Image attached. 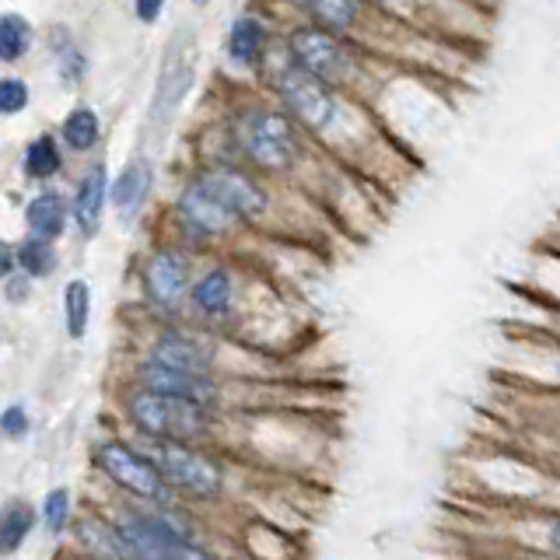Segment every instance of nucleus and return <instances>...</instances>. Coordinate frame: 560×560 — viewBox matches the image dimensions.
<instances>
[{
	"instance_id": "f257e3e1",
	"label": "nucleus",
	"mask_w": 560,
	"mask_h": 560,
	"mask_svg": "<svg viewBox=\"0 0 560 560\" xmlns=\"http://www.w3.org/2000/svg\"><path fill=\"white\" fill-rule=\"evenodd\" d=\"M127 410H130L133 424L148 438H175V442H192V438H200L207 431V407L197 399H186V396L144 389V393L130 396Z\"/></svg>"
},
{
	"instance_id": "f03ea898",
	"label": "nucleus",
	"mask_w": 560,
	"mask_h": 560,
	"mask_svg": "<svg viewBox=\"0 0 560 560\" xmlns=\"http://www.w3.org/2000/svg\"><path fill=\"white\" fill-rule=\"evenodd\" d=\"M144 455L162 469V477L183 490L189 498H218L224 477L221 469L207 459V455L192 452L189 442H175V438H148Z\"/></svg>"
},
{
	"instance_id": "7ed1b4c3",
	"label": "nucleus",
	"mask_w": 560,
	"mask_h": 560,
	"mask_svg": "<svg viewBox=\"0 0 560 560\" xmlns=\"http://www.w3.org/2000/svg\"><path fill=\"white\" fill-rule=\"evenodd\" d=\"M116 525L130 557H207V550L189 542L186 525L175 522L168 512L140 508L133 515H122Z\"/></svg>"
},
{
	"instance_id": "20e7f679",
	"label": "nucleus",
	"mask_w": 560,
	"mask_h": 560,
	"mask_svg": "<svg viewBox=\"0 0 560 560\" xmlns=\"http://www.w3.org/2000/svg\"><path fill=\"white\" fill-rule=\"evenodd\" d=\"M197 60H200V49L197 39L189 32H179L172 39V46L165 49V63H162V74H158V88H154V102H151V127L162 133L175 109L183 105V98L189 95L192 81H197Z\"/></svg>"
},
{
	"instance_id": "39448f33",
	"label": "nucleus",
	"mask_w": 560,
	"mask_h": 560,
	"mask_svg": "<svg viewBox=\"0 0 560 560\" xmlns=\"http://www.w3.org/2000/svg\"><path fill=\"white\" fill-rule=\"evenodd\" d=\"M238 144L253 165L267 172L291 168L298 154V140L288 116L280 113H249L238 119Z\"/></svg>"
},
{
	"instance_id": "423d86ee",
	"label": "nucleus",
	"mask_w": 560,
	"mask_h": 560,
	"mask_svg": "<svg viewBox=\"0 0 560 560\" xmlns=\"http://www.w3.org/2000/svg\"><path fill=\"white\" fill-rule=\"evenodd\" d=\"M98 466L102 472L109 477L116 487H122L127 494L140 498V501H151V504H168L172 501V483L162 477L144 452H133L127 445H102L98 448Z\"/></svg>"
},
{
	"instance_id": "0eeeda50",
	"label": "nucleus",
	"mask_w": 560,
	"mask_h": 560,
	"mask_svg": "<svg viewBox=\"0 0 560 560\" xmlns=\"http://www.w3.org/2000/svg\"><path fill=\"white\" fill-rule=\"evenodd\" d=\"M329 81L315 78L305 67H291L277 78V95L284 98L288 113L305 122L308 130H326L337 119V98L329 95Z\"/></svg>"
},
{
	"instance_id": "6e6552de",
	"label": "nucleus",
	"mask_w": 560,
	"mask_h": 560,
	"mask_svg": "<svg viewBox=\"0 0 560 560\" xmlns=\"http://www.w3.org/2000/svg\"><path fill=\"white\" fill-rule=\"evenodd\" d=\"M291 57L298 60V67L312 70L323 81H343L350 70V57L343 46L323 28H298L291 35Z\"/></svg>"
},
{
	"instance_id": "1a4fd4ad",
	"label": "nucleus",
	"mask_w": 560,
	"mask_h": 560,
	"mask_svg": "<svg viewBox=\"0 0 560 560\" xmlns=\"http://www.w3.org/2000/svg\"><path fill=\"white\" fill-rule=\"evenodd\" d=\"M200 183L214 192V197L232 210L238 221H256L267 210V192H262L249 175H242L235 168H218L200 175Z\"/></svg>"
},
{
	"instance_id": "9d476101",
	"label": "nucleus",
	"mask_w": 560,
	"mask_h": 560,
	"mask_svg": "<svg viewBox=\"0 0 560 560\" xmlns=\"http://www.w3.org/2000/svg\"><path fill=\"white\" fill-rule=\"evenodd\" d=\"M179 214H183V221L192 228V232H200V235H224L228 228L242 224L200 179L189 183L186 192L179 197Z\"/></svg>"
},
{
	"instance_id": "9b49d317",
	"label": "nucleus",
	"mask_w": 560,
	"mask_h": 560,
	"mask_svg": "<svg viewBox=\"0 0 560 560\" xmlns=\"http://www.w3.org/2000/svg\"><path fill=\"white\" fill-rule=\"evenodd\" d=\"M140 378H144L148 389H158V393H172V396H186V399H197V402H214L218 396V385L210 382L207 375L200 372H183V368H168L162 361H148L140 368Z\"/></svg>"
},
{
	"instance_id": "f8f14e48",
	"label": "nucleus",
	"mask_w": 560,
	"mask_h": 560,
	"mask_svg": "<svg viewBox=\"0 0 560 560\" xmlns=\"http://www.w3.org/2000/svg\"><path fill=\"white\" fill-rule=\"evenodd\" d=\"M144 288L154 305L172 308L186 294V262L175 253H158L144 267Z\"/></svg>"
},
{
	"instance_id": "ddd939ff",
	"label": "nucleus",
	"mask_w": 560,
	"mask_h": 560,
	"mask_svg": "<svg viewBox=\"0 0 560 560\" xmlns=\"http://www.w3.org/2000/svg\"><path fill=\"white\" fill-rule=\"evenodd\" d=\"M105 200H109V179H105V168L92 165L84 172V179L78 183V197H74V218L84 238H92L102 224L105 214Z\"/></svg>"
},
{
	"instance_id": "4468645a",
	"label": "nucleus",
	"mask_w": 560,
	"mask_h": 560,
	"mask_svg": "<svg viewBox=\"0 0 560 560\" xmlns=\"http://www.w3.org/2000/svg\"><path fill=\"white\" fill-rule=\"evenodd\" d=\"M154 361H162L168 368H183V372H200L207 375L210 364H214V350H210L207 343L200 340H189V337H175V332H168V337H162L154 343Z\"/></svg>"
},
{
	"instance_id": "2eb2a0df",
	"label": "nucleus",
	"mask_w": 560,
	"mask_h": 560,
	"mask_svg": "<svg viewBox=\"0 0 560 560\" xmlns=\"http://www.w3.org/2000/svg\"><path fill=\"white\" fill-rule=\"evenodd\" d=\"M151 186H154V175L144 158H140V162H130L113 183V207L127 218L137 214V210L144 207V200L151 197Z\"/></svg>"
},
{
	"instance_id": "dca6fc26",
	"label": "nucleus",
	"mask_w": 560,
	"mask_h": 560,
	"mask_svg": "<svg viewBox=\"0 0 560 560\" xmlns=\"http://www.w3.org/2000/svg\"><path fill=\"white\" fill-rule=\"evenodd\" d=\"M25 221H28V232L39 235V238H60L63 235V221H67V203L57 197V192H39L28 210H25Z\"/></svg>"
},
{
	"instance_id": "f3484780",
	"label": "nucleus",
	"mask_w": 560,
	"mask_h": 560,
	"mask_svg": "<svg viewBox=\"0 0 560 560\" xmlns=\"http://www.w3.org/2000/svg\"><path fill=\"white\" fill-rule=\"evenodd\" d=\"M294 4L326 32H343L358 18V0H294Z\"/></svg>"
},
{
	"instance_id": "a211bd4d",
	"label": "nucleus",
	"mask_w": 560,
	"mask_h": 560,
	"mask_svg": "<svg viewBox=\"0 0 560 560\" xmlns=\"http://www.w3.org/2000/svg\"><path fill=\"white\" fill-rule=\"evenodd\" d=\"M78 539L88 553H102V557H130L127 542L119 536V525H105L98 518H84L78 525Z\"/></svg>"
},
{
	"instance_id": "6ab92c4d",
	"label": "nucleus",
	"mask_w": 560,
	"mask_h": 560,
	"mask_svg": "<svg viewBox=\"0 0 560 560\" xmlns=\"http://www.w3.org/2000/svg\"><path fill=\"white\" fill-rule=\"evenodd\" d=\"M262 43H267V32H262V25L249 14L238 18L232 32H228V52H232V60L238 63H253L262 52Z\"/></svg>"
},
{
	"instance_id": "aec40b11",
	"label": "nucleus",
	"mask_w": 560,
	"mask_h": 560,
	"mask_svg": "<svg viewBox=\"0 0 560 560\" xmlns=\"http://www.w3.org/2000/svg\"><path fill=\"white\" fill-rule=\"evenodd\" d=\"M35 525V512L25 504V501H11L4 508V518H0V550L4 553H14L22 547V539L32 533Z\"/></svg>"
},
{
	"instance_id": "412c9836",
	"label": "nucleus",
	"mask_w": 560,
	"mask_h": 560,
	"mask_svg": "<svg viewBox=\"0 0 560 560\" xmlns=\"http://www.w3.org/2000/svg\"><path fill=\"white\" fill-rule=\"evenodd\" d=\"M63 158H60V148L57 140H52L49 133L35 137L32 144L25 148V172L32 175V179H52V175L60 172Z\"/></svg>"
},
{
	"instance_id": "4be33fe9",
	"label": "nucleus",
	"mask_w": 560,
	"mask_h": 560,
	"mask_svg": "<svg viewBox=\"0 0 560 560\" xmlns=\"http://www.w3.org/2000/svg\"><path fill=\"white\" fill-rule=\"evenodd\" d=\"M192 298L197 305L210 315H221L228 305H232V277L224 270H210L197 288H192Z\"/></svg>"
},
{
	"instance_id": "5701e85b",
	"label": "nucleus",
	"mask_w": 560,
	"mask_h": 560,
	"mask_svg": "<svg viewBox=\"0 0 560 560\" xmlns=\"http://www.w3.org/2000/svg\"><path fill=\"white\" fill-rule=\"evenodd\" d=\"M32 46V25L22 14H4L0 18V57L8 63L22 60Z\"/></svg>"
},
{
	"instance_id": "b1692460",
	"label": "nucleus",
	"mask_w": 560,
	"mask_h": 560,
	"mask_svg": "<svg viewBox=\"0 0 560 560\" xmlns=\"http://www.w3.org/2000/svg\"><path fill=\"white\" fill-rule=\"evenodd\" d=\"M88 315H92V288L84 280H70L67 284V332L81 340L88 332Z\"/></svg>"
},
{
	"instance_id": "393cba45",
	"label": "nucleus",
	"mask_w": 560,
	"mask_h": 560,
	"mask_svg": "<svg viewBox=\"0 0 560 560\" xmlns=\"http://www.w3.org/2000/svg\"><path fill=\"white\" fill-rule=\"evenodd\" d=\"M18 262H22V270L28 277H46V273H52V267H57V256H52L49 238L32 235L18 245Z\"/></svg>"
},
{
	"instance_id": "a878e982",
	"label": "nucleus",
	"mask_w": 560,
	"mask_h": 560,
	"mask_svg": "<svg viewBox=\"0 0 560 560\" xmlns=\"http://www.w3.org/2000/svg\"><path fill=\"white\" fill-rule=\"evenodd\" d=\"M63 140L74 151H88L98 140V116L92 109H74L63 122Z\"/></svg>"
},
{
	"instance_id": "bb28decb",
	"label": "nucleus",
	"mask_w": 560,
	"mask_h": 560,
	"mask_svg": "<svg viewBox=\"0 0 560 560\" xmlns=\"http://www.w3.org/2000/svg\"><path fill=\"white\" fill-rule=\"evenodd\" d=\"M43 518H46V529L52 536H60L67 529V518H70V494L63 487L49 490L46 494V504H43Z\"/></svg>"
},
{
	"instance_id": "cd10ccee",
	"label": "nucleus",
	"mask_w": 560,
	"mask_h": 560,
	"mask_svg": "<svg viewBox=\"0 0 560 560\" xmlns=\"http://www.w3.org/2000/svg\"><path fill=\"white\" fill-rule=\"evenodd\" d=\"M52 49H57V63H60V74H63V81H81V74L88 70V63H84V57L78 52V46L67 39V35H60V43H57V35H52Z\"/></svg>"
},
{
	"instance_id": "c85d7f7f",
	"label": "nucleus",
	"mask_w": 560,
	"mask_h": 560,
	"mask_svg": "<svg viewBox=\"0 0 560 560\" xmlns=\"http://www.w3.org/2000/svg\"><path fill=\"white\" fill-rule=\"evenodd\" d=\"M25 105H28V84L25 81H18V78L0 81V113L14 116V113H22Z\"/></svg>"
},
{
	"instance_id": "c756f323",
	"label": "nucleus",
	"mask_w": 560,
	"mask_h": 560,
	"mask_svg": "<svg viewBox=\"0 0 560 560\" xmlns=\"http://www.w3.org/2000/svg\"><path fill=\"white\" fill-rule=\"evenodd\" d=\"M0 424H4L8 438H22V434H28V413L22 407H8L4 417H0Z\"/></svg>"
},
{
	"instance_id": "7c9ffc66",
	"label": "nucleus",
	"mask_w": 560,
	"mask_h": 560,
	"mask_svg": "<svg viewBox=\"0 0 560 560\" xmlns=\"http://www.w3.org/2000/svg\"><path fill=\"white\" fill-rule=\"evenodd\" d=\"M162 4L165 0H133V11H137L140 22H154V18L162 14Z\"/></svg>"
},
{
	"instance_id": "2f4dec72",
	"label": "nucleus",
	"mask_w": 560,
	"mask_h": 560,
	"mask_svg": "<svg viewBox=\"0 0 560 560\" xmlns=\"http://www.w3.org/2000/svg\"><path fill=\"white\" fill-rule=\"evenodd\" d=\"M8 298H11V302H22V298H28V284L22 277H8Z\"/></svg>"
},
{
	"instance_id": "473e14b6",
	"label": "nucleus",
	"mask_w": 560,
	"mask_h": 560,
	"mask_svg": "<svg viewBox=\"0 0 560 560\" xmlns=\"http://www.w3.org/2000/svg\"><path fill=\"white\" fill-rule=\"evenodd\" d=\"M550 539H553V547L560 550V522L553 525V529H550Z\"/></svg>"
},
{
	"instance_id": "72a5a7b5",
	"label": "nucleus",
	"mask_w": 560,
	"mask_h": 560,
	"mask_svg": "<svg viewBox=\"0 0 560 560\" xmlns=\"http://www.w3.org/2000/svg\"><path fill=\"white\" fill-rule=\"evenodd\" d=\"M192 4H197V8H203V4H210V0H192Z\"/></svg>"
}]
</instances>
